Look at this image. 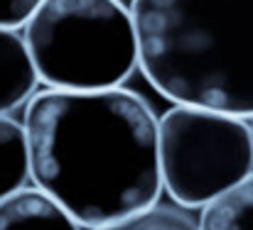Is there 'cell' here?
Wrapping results in <instances>:
<instances>
[{"mask_svg":"<svg viewBox=\"0 0 253 230\" xmlns=\"http://www.w3.org/2000/svg\"><path fill=\"white\" fill-rule=\"evenodd\" d=\"M22 128L30 179L82 228L158 203L163 191L158 118L133 91H35Z\"/></svg>","mask_w":253,"mask_h":230,"instance_id":"cell-1","label":"cell"},{"mask_svg":"<svg viewBox=\"0 0 253 230\" xmlns=\"http://www.w3.org/2000/svg\"><path fill=\"white\" fill-rule=\"evenodd\" d=\"M138 66L165 98L253 115V0H130Z\"/></svg>","mask_w":253,"mask_h":230,"instance_id":"cell-2","label":"cell"},{"mask_svg":"<svg viewBox=\"0 0 253 230\" xmlns=\"http://www.w3.org/2000/svg\"><path fill=\"white\" fill-rule=\"evenodd\" d=\"M47 88H118L138 66V34L123 0H42L22 27Z\"/></svg>","mask_w":253,"mask_h":230,"instance_id":"cell-3","label":"cell"},{"mask_svg":"<svg viewBox=\"0 0 253 230\" xmlns=\"http://www.w3.org/2000/svg\"><path fill=\"white\" fill-rule=\"evenodd\" d=\"M163 189L182 208H204L253 174L246 118L174 103L158 120Z\"/></svg>","mask_w":253,"mask_h":230,"instance_id":"cell-4","label":"cell"},{"mask_svg":"<svg viewBox=\"0 0 253 230\" xmlns=\"http://www.w3.org/2000/svg\"><path fill=\"white\" fill-rule=\"evenodd\" d=\"M0 230H82L69 211L37 186L0 198Z\"/></svg>","mask_w":253,"mask_h":230,"instance_id":"cell-5","label":"cell"},{"mask_svg":"<svg viewBox=\"0 0 253 230\" xmlns=\"http://www.w3.org/2000/svg\"><path fill=\"white\" fill-rule=\"evenodd\" d=\"M37 81L25 37L17 30L0 27V115H10L15 108L27 103Z\"/></svg>","mask_w":253,"mask_h":230,"instance_id":"cell-6","label":"cell"},{"mask_svg":"<svg viewBox=\"0 0 253 230\" xmlns=\"http://www.w3.org/2000/svg\"><path fill=\"white\" fill-rule=\"evenodd\" d=\"M30 179V150L22 123L0 115V198L15 194Z\"/></svg>","mask_w":253,"mask_h":230,"instance_id":"cell-7","label":"cell"},{"mask_svg":"<svg viewBox=\"0 0 253 230\" xmlns=\"http://www.w3.org/2000/svg\"><path fill=\"white\" fill-rule=\"evenodd\" d=\"M199 230H253V174L202 208Z\"/></svg>","mask_w":253,"mask_h":230,"instance_id":"cell-8","label":"cell"},{"mask_svg":"<svg viewBox=\"0 0 253 230\" xmlns=\"http://www.w3.org/2000/svg\"><path fill=\"white\" fill-rule=\"evenodd\" d=\"M91 230H199V223H194L179 208L155 203L145 211H138L133 216L118 218L113 223H106V226Z\"/></svg>","mask_w":253,"mask_h":230,"instance_id":"cell-9","label":"cell"},{"mask_svg":"<svg viewBox=\"0 0 253 230\" xmlns=\"http://www.w3.org/2000/svg\"><path fill=\"white\" fill-rule=\"evenodd\" d=\"M42 0H0V27H25Z\"/></svg>","mask_w":253,"mask_h":230,"instance_id":"cell-10","label":"cell"},{"mask_svg":"<svg viewBox=\"0 0 253 230\" xmlns=\"http://www.w3.org/2000/svg\"><path fill=\"white\" fill-rule=\"evenodd\" d=\"M246 125H249V132H251V145H253V115L246 118Z\"/></svg>","mask_w":253,"mask_h":230,"instance_id":"cell-11","label":"cell"}]
</instances>
